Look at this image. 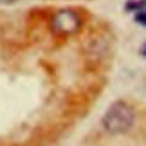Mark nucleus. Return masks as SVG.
I'll return each instance as SVG.
<instances>
[{"instance_id":"3","label":"nucleus","mask_w":146,"mask_h":146,"mask_svg":"<svg viewBox=\"0 0 146 146\" xmlns=\"http://www.w3.org/2000/svg\"><path fill=\"white\" fill-rule=\"evenodd\" d=\"M144 5H146V0H128L125 4V9L128 13H137V11H141Z\"/></svg>"},{"instance_id":"1","label":"nucleus","mask_w":146,"mask_h":146,"mask_svg":"<svg viewBox=\"0 0 146 146\" xmlns=\"http://www.w3.org/2000/svg\"><path fill=\"white\" fill-rule=\"evenodd\" d=\"M133 121H135V112L132 106L125 101H115L106 108L101 125H103L105 132L112 133V135H121L133 126Z\"/></svg>"},{"instance_id":"2","label":"nucleus","mask_w":146,"mask_h":146,"mask_svg":"<svg viewBox=\"0 0 146 146\" xmlns=\"http://www.w3.org/2000/svg\"><path fill=\"white\" fill-rule=\"evenodd\" d=\"M81 25V18L76 11L72 9H61L52 16V22H50V29H52L56 35L61 36H69L72 33H76Z\"/></svg>"},{"instance_id":"4","label":"nucleus","mask_w":146,"mask_h":146,"mask_svg":"<svg viewBox=\"0 0 146 146\" xmlns=\"http://www.w3.org/2000/svg\"><path fill=\"white\" fill-rule=\"evenodd\" d=\"M135 22H137L139 25L146 27V7H143L141 11H137V13H135Z\"/></svg>"},{"instance_id":"5","label":"nucleus","mask_w":146,"mask_h":146,"mask_svg":"<svg viewBox=\"0 0 146 146\" xmlns=\"http://www.w3.org/2000/svg\"><path fill=\"white\" fill-rule=\"evenodd\" d=\"M141 54H143V56H144V58H146V43H144V45L141 47Z\"/></svg>"}]
</instances>
